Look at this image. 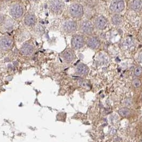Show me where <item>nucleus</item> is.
I'll return each mask as SVG.
<instances>
[{"label": "nucleus", "instance_id": "obj_13", "mask_svg": "<svg viewBox=\"0 0 142 142\" xmlns=\"http://www.w3.org/2000/svg\"><path fill=\"white\" fill-rule=\"evenodd\" d=\"M89 71L88 67L84 63H80L76 67V73L80 75H87Z\"/></svg>", "mask_w": 142, "mask_h": 142}, {"label": "nucleus", "instance_id": "obj_25", "mask_svg": "<svg viewBox=\"0 0 142 142\" xmlns=\"http://www.w3.org/2000/svg\"><path fill=\"white\" fill-rule=\"evenodd\" d=\"M140 142H142V140H141V141H140Z\"/></svg>", "mask_w": 142, "mask_h": 142}, {"label": "nucleus", "instance_id": "obj_15", "mask_svg": "<svg viewBox=\"0 0 142 142\" xmlns=\"http://www.w3.org/2000/svg\"><path fill=\"white\" fill-rule=\"evenodd\" d=\"M131 8L135 11H139L142 9L141 0H132L131 3Z\"/></svg>", "mask_w": 142, "mask_h": 142}, {"label": "nucleus", "instance_id": "obj_11", "mask_svg": "<svg viewBox=\"0 0 142 142\" xmlns=\"http://www.w3.org/2000/svg\"><path fill=\"white\" fill-rule=\"evenodd\" d=\"M61 57L66 63H72L76 58L75 54L73 49H66L61 54Z\"/></svg>", "mask_w": 142, "mask_h": 142}, {"label": "nucleus", "instance_id": "obj_3", "mask_svg": "<svg viewBox=\"0 0 142 142\" xmlns=\"http://www.w3.org/2000/svg\"><path fill=\"white\" fill-rule=\"evenodd\" d=\"M94 26L93 22L88 19L82 21L80 24L81 33L87 35H91L94 32Z\"/></svg>", "mask_w": 142, "mask_h": 142}, {"label": "nucleus", "instance_id": "obj_2", "mask_svg": "<svg viewBox=\"0 0 142 142\" xmlns=\"http://www.w3.org/2000/svg\"><path fill=\"white\" fill-rule=\"evenodd\" d=\"M86 44L85 37L81 34H74L71 40V46L74 50H79L84 48Z\"/></svg>", "mask_w": 142, "mask_h": 142}, {"label": "nucleus", "instance_id": "obj_18", "mask_svg": "<svg viewBox=\"0 0 142 142\" xmlns=\"http://www.w3.org/2000/svg\"><path fill=\"white\" fill-rule=\"evenodd\" d=\"M132 85L133 86V87L135 88H139L140 87L141 85V81L138 79V78H136L134 79L133 80L132 82Z\"/></svg>", "mask_w": 142, "mask_h": 142}, {"label": "nucleus", "instance_id": "obj_19", "mask_svg": "<svg viewBox=\"0 0 142 142\" xmlns=\"http://www.w3.org/2000/svg\"><path fill=\"white\" fill-rule=\"evenodd\" d=\"M142 74V67L137 66L134 69V75L136 76H140Z\"/></svg>", "mask_w": 142, "mask_h": 142}, {"label": "nucleus", "instance_id": "obj_26", "mask_svg": "<svg viewBox=\"0 0 142 142\" xmlns=\"http://www.w3.org/2000/svg\"><path fill=\"white\" fill-rule=\"evenodd\" d=\"M141 98H142V96H141Z\"/></svg>", "mask_w": 142, "mask_h": 142}, {"label": "nucleus", "instance_id": "obj_8", "mask_svg": "<svg viewBox=\"0 0 142 142\" xmlns=\"http://www.w3.org/2000/svg\"><path fill=\"white\" fill-rule=\"evenodd\" d=\"M62 28L64 32L67 34H73L77 31L78 25L74 20H67L64 22Z\"/></svg>", "mask_w": 142, "mask_h": 142}, {"label": "nucleus", "instance_id": "obj_17", "mask_svg": "<svg viewBox=\"0 0 142 142\" xmlns=\"http://www.w3.org/2000/svg\"><path fill=\"white\" fill-rule=\"evenodd\" d=\"M119 113L120 115L123 117H128L131 115L132 113L131 111L127 108H123L119 110Z\"/></svg>", "mask_w": 142, "mask_h": 142}, {"label": "nucleus", "instance_id": "obj_4", "mask_svg": "<svg viewBox=\"0 0 142 142\" xmlns=\"http://www.w3.org/2000/svg\"><path fill=\"white\" fill-rule=\"evenodd\" d=\"M9 13L11 16L14 19H19L23 16V8L20 3H13L10 7Z\"/></svg>", "mask_w": 142, "mask_h": 142}, {"label": "nucleus", "instance_id": "obj_27", "mask_svg": "<svg viewBox=\"0 0 142 142\" xmlns=\"http://www.w3.org/2000/svg\"><path fill=\"white\" fill-rule=\"evenodd\" d=\"M80 1H81V0H80Z\"/></svg>", "mask_w": 142, "mask_h": 142}, {"label": "nucleus", "instance_id": "obj_21", "mask_svg": "<svg viewBox=\"0 0 142 142\" xmlns=\"http://www.w3.org/2000/svg\"><path fill=\"white\" fill-rule=\"evenodd\" d=\"M4 21V16L0 14V23H1Z\"/></svg>", "mask_w": 142, "mask_h": 142}, {"label": "nucleus", "instance_id": "obj_16", "mask_svg": "<svg viewBox=\"0 0 142 142\" xmlns=\"http://www.w3.org/2000/svg\"><path fill=\"white\" fill-rule=\"evenodd\" d=\"M122 18L121 16L117 14H114L111 17V21L114 26H119L122 22Z\"/></svg>", "mask_w": 142, "mask_h": 142}, {"label": "nucleus", "instance_id": "obj_24", "mask_svg": "<svg viewBox=\"0 0 142 142\" xmlns=\"http://www.w3.org/2000/svg\"><path fill=\"white\" fill-rule=\"evenodd\" d=\"M32 1H38V0H32Z\"/></svg>", "mask_w": 142, "mask_h": 142}, {"label": "nucleus", "instance_id": "obj_1", "mask_svg": "<svg viewBox=\"0 0 142 142\" xmlns=\"http://www.w3.org/2000/svg\"><path fill=\"white\" fill-rule=\"evenodd\" d=\"M68 13L74 19H80L84 15V8L79 3H73L68 7Z\"/></svg>", "mask_w": 142, "mask_h": 142}, {"label": "nucleus", "instance_id": "obj_9", "mask_svg": "<svg viewBox=\"0 0 142 142\" xmlns=\"http://www.w3.org/2000/svg\"><path fill=\"white\" fill-rule=\"evenodd\" d=\"M86 44L89 48L92 50H97L101 46V41L98 37L90 35L86 40Z\"/></svg>", "mask_w": 142, "mask_h": 142}, {"label": "nucleus", "instance_id": "obj_22", "mask_svg": "<svg viewBox=\"0 0 142 142\" xmlns=\"http://www.w3.org/2000/svg\"><path fill=\"white\" fill-rule=\"evenodd\" d=\"M140 60H141V61L142 62V55L140 56Z\"/></svg>", "mask_w": 142, "mask_h": 142}, {"label": "nucleus", "instance_id": "obj_10", "mask_svg": "<svg viewBox=\"0 0 142 142\" xmlns=\"http://www.w3.org/2000/svg\"><path fill=\"white\" fill-rule=\"evenodd\" d=\"M93 24L94 27L97 30L102 31L108 27V20L105 16L103 15H99L94 19Z\"/></svg>", "mask_w": 142, "mask_h": 142}, {"label": "nucleus", "instance_id": "obj_6", "mask_svg": "<svg viewBox=\"0 0 142 142\" xmlns=\"http://www.w3.org/2000/svg\"><path fill=\"white\" fill-rule=\"evenodd\" d=\"M14 40L11 37L4 35L0 37V50L8 51L12 49L14 45Z\"/></svg>", "mask_w": 142, "mask_h": 142}, {"label": "nucleus", "instance_id": "obj_14", "mask_svg": "<svg viewBox=\"0 0 142 142\" xmlns=\"http://www.w3.org/2000/svg\"><path fill=\"white\" fill-rule=\"evenodd\" d=\"M36 17L33 14H28L24 18V23L26 26H32L36 23Z\"/></svg>", "mask_w": 142, "mask_h": 142}, {"label": "nucleus", "instance_id": "obj_7", "mask_svg": "<svg viewBox=\"0 0 142 142\" xmlns=\"http://www.w3.org/2000/svg\"><path fill=\"white\" fill-rule=\"evenodd\" d=\"M125 7L124 0H113L110 5V10L114 14H119L125 10Z\"/></svg>", "mask_w": 142, "mask_h": 142}, {"label": "nucleus", "instance_id": "obj_23", "mask_svg": "<svg viewBox=\"0 0 142 142\" xmlns=\"http://www.w3.org/2000/svg\"><path fill=\"white\" fill-rule=\"evenodd\" d=\"M5 1H10L11 0H5Z\"/></svg>", "mask_w": 142, "mask_h": 142}, {"label": "nucleus", "instance_id": "obj_12", "mask_svg": "<svg viewBox=\"0 0 142 142\" xmlns=\"http://www.w3.org/2000/svg\"><path fill=\"white\" fill-rule=\"evenodd\" d=\"M34 51V48L33 46L30 43H25L20 48V52L21 54L25 56H31Z\"/></svg>", "mask_w": 142, "mask_h": 142}, {"label": "nucleus", "instance_id": "obj_5", "mask_svg": "<svg viewBox=\"0 0 142 142\" xmlns=\"http://www.w3.org/2000/svg\"><path fill=\"white\" fill-rule=\"evenodd\" d=\"M51 12L56 14H61L65 8V3L63 0H51L49 4Z\"/></svg>", "mask_w": 142, "mask_h": 142}, {"label": "nucleus", "instance_id": "obj_20", "mask_svg": "<svg viewBox=\"0 0 142 142\" xmlns=\"http://www.w3.org/2000/svg\"><path fill=\"white\" fill-rule=\"evenodd\" d=\"M81 85L82 87H85V88H88V87H89V85L88 84H86V83H85V82H82L81 83Z\"/></svg>", "mask_w": 142, "mask_h": 142}]
</instances>
